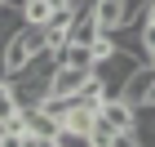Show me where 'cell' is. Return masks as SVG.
Here are the masks:
<instances>
[{
    "label": "cell",
    "instance_id": "obj_14",
    "mask_svg": "<svg viewBox=\"0 0 155 147\" xmlns=\"http://www.w3.org/2000/svg\"><path fill=\"white\" fill-rule=\"evenodd\" d=\"M146 62H151V67H155V49H151V54H146Z\"/></svg>",
    "mask_w": 155,
    "mask_h": 147
},
{
    "label": "cell",
    "instance_id": "obj_16",
    "mask_svg": "<svg viewBox=\"0 0 155 147\" xmlns=\"http://www.w3.org/2000/svg\"><path fill=\"white\" fill-rule=\"evenodd\" d=\"M45 147H58V143H45Z\"/></svg>",
    "mask_w": 155,
    "mask_h": 147
},
{
    "label": "cell",
    "instance_id": "obj_11",
    "mask_svg": "<svg viewBox=\"0 0 155 147\" xmlns=\"http://www.w3.org/2000/svg\"><path fill=\"white\" fill-rule=\"evenodd\" d=\"M137 27H142V40H146V54L155 49V23H146V18H137Z\"/></svg>",
    "mask_w": 155,
    "mask_h": 147
},
{
    "label": "cell",
    "instance_id": "obj_8",
    "mask_svg": "<svg viewBox=\"0 0 155 147\" xmlns=\"http://www.w3.org/2000/svg\"><path fill=\"white\" fill-rule=\"evenodd\" d=\"M13 111H22V103H18V89H13V80H5V76H0V121H9Z\"/></svg>",
    "mask_w": 155,
    "mask_h": 147
},
{
    "label": "cell",
    "instance_id": "obj_10",
    "mask_svg": "<svg viewBox=\"0 0 155 147\" xmlns=\"http://www.w3.org/2000/svg\"><path fill=\"white\" fill-rule=\"evenodd\" d=\"M53 143H58V147H93V143H89V134H80V129H67V125H62V134L53 138Z\"/></svg>",
    "mask_w": 155,
    "mask_h": 147
},
{
    "label": "cell",
    "instance_id": "obj_2",
    "mask_svg": "<svg viewBox=\"0 0 155 147\" xmlns=\"http://www.w3.org/2000/svg\"><path fill=\"white\" fill-rule=\"evenodd\" d=\"M102 121L115 125V134H133V129H137V107L124 103V98H107V103H102Z\"/></svg>",
    "mask_w": 155,
    "mask_h": 147
},
{
    "label": "cell",
    "instance_id": "obj_1",
    "mask_svg": "<svg viewBox=\"0 0 155 147\" xmlns=\"http://www.w3.org/2000/svg\"><path fill=\"white\" fill-rule=\"evenodd\" d=\"M137 67H146V58H137V54H124V49H115L111 58H102L93 67V76L107 85V98H120L124 94V85H129V76L137 72Z\"/></svg>",
    "mask_w": 155,
    "mask_h": 147
},
{
    "label": "cell",
    "instance_id": "obj_7",
    "mask_svg": "<svg viewBox=\"0 0 155 147\" xmlns=\"http://www.w3.org/2000/svg\"><path fill=\"white\" fill-rule=\"evenodd\" d=\"M133 138L142 147H155V107L146 103V107H137V129H133Z\"/></svg>",
    "mask_w": 155,
    "mask_h": 147
},
{
    "label": "cell",
    "instance_id": "obj_17",
    "mask_svg": "<svg viewBox=\"0 0 155 147\" xmlns=\"http://www.w3.org/2000/svg\"><path fill=\"white\" fill-rule=\"evenodd\" d=\"M0 5H5V0H0Z\"/></svg>",
    "mask_w": 155,
    "mask_h": 147
},
{
    "label": "cell",
    "instance_id": "obj_3",
    "mask_svg": "<svg viewBox=\"0 0 155 147\" xmlns=\"http://www.w3.org/2000/svg\"><path fill=\"white\" fill-rule=\"evenodd\" d=\"M89 76L93 72H80V67H62L53 72V89H49V98H71V94H84V85H89Z\"/></svg>",
    "mask_w": 155,
    "mask_h": 147
},
{
    "label": "cell",
    "instance_id": "obj_9",
    "mask_svg": "<svg viewBox=\"0 0 155 147\" xmlns=\"http://www.w3.org/2000/svg\"><path fill=\"white\" fill-rule=\"evenodd\" d=\"M115 125H107V121H102V116H97V121H93V129H89V143H93V147H115Z\"/></svg>",
    "mask_w": 155,
    "mask_h": 147
},
{
    "label": "cell",
    "instance_id": "obj_5",
    "mask_svg": "<svg viewBox=\"0 0 155 147\" xmlns=\"http://www.w3.org/2000/svg\"><path fill=\"white\" fill-rule=\"evenodd\" d=\"M58 62H62V67H80V72H93V67H97L93 45H75V40H67V45L58 49Z\"/></svg>",
    "mask_w": 155,
    "mask_h": 147
},
{
    "label": "cell",
    "instance_id": "obj_15",
    "mask_svg": "<svg viewBox=\"0 0 155 147\" xmlns=\"http://www.w3.org/2000/svg\"><path fill=\"white\" fill-rule=\"evenodd\" d=\"M146 103H151V107H155V85H151V98H146Z\"/></svg>",
    "mask_w": 155,
    "mask_h": 147
},
{
    "label": "cell",
    "instance_id": "obj_4",
    "mask_svg": "<svg viewBox=\"0 0 155 147\" xmlns=\"http://www.w3.org/2000/svg\"><path fill=\"white\" fill-rule=\"evenodd\" d=\"M151 85H155V67L146 62V67H137V72L129 76V85H124V103H133V107H146V98H151Z\"/></svg>",
    "mask_w": 155,
    "mask_h": 147
},
{
    "label": "cell",
    "instance_id": "obj_13",
    "mask_svg": "<svg viewBox=\"0 0 155 147\" xmlns=\"http://www.w3.org/2000/svg\"><path fill=\"white\" fill-rule=\"evenodd\" d=\"M5 5H13V9H22V5H27V0H5Z\"/></svg>",
    "mask_w": 155,
    "mask_h": 147
},
{
    "label": "cell",
    "instance_id": "obj_6",
    "mask_svg": "<svg viewBox=\"0 0 155 147\" xmlns=\"http://www.w3.org/2000/svg\"><path fill=\"white\" fill-rule=\"evenodd\" d=\"M97 116H102V107H97V103H89V98H80V107L67 116V129H80V134H89Z\"/></svg>",
    "mask_w": 155,
    "mask_h": 147
},
{
    "label": "cell",
    "instance_id": "obj_12",
    "mask_svg": "<svg viewBox=\"0 0 155 147\" xmlns=\"http://www.w3.org/2000/svg\"><path fill=\"white\" fill-rule=\"evenodd\" d=\"M115 147H142V143H137L133 134H120V138H115Z\"/></svg>",
    "mask_w": 155,
    "mask_h": 147
}]
</instances>
